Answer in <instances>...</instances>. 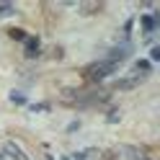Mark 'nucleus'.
<instances>
[{"mask_svg": "<svg viewBox=\"0 0 160 160\" xmlns=\"http://www.w3.org/2000/svg\"><path fill=\"white\" fill-rule=\"evenodd\" d=\"M13 11V5H0V13H11Z\"/></svg>", "mask_w": 160, "mask_h": 160, "instance_id": "obj_2", "label": "nucleus"}, {"mask_svg": "<svg viewBox=\"0 0 160 160\" xmlns=\"http://www.w3.org/2000/svg\"><path fill=\"white\" fill-rule=\"evenodd\" d=\"M5 152H8V155H11L13 160H28V158H26V155L21 152V150H18L16 145H11V142H8V145H5Z\"/></svg>", "mask_w": 160, "mask_h": 160, "instance_id": "obj_1", "label": "nucleus"}]
</instances>
